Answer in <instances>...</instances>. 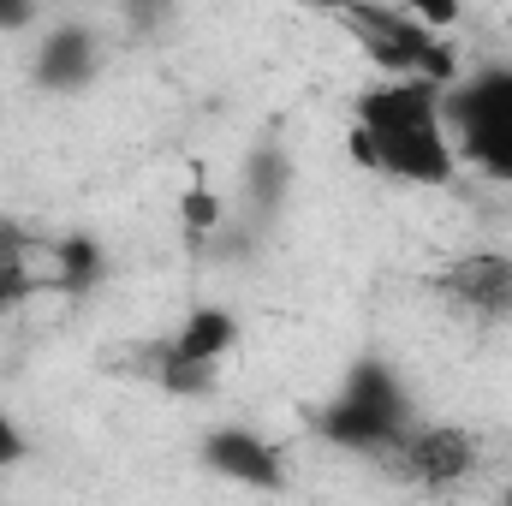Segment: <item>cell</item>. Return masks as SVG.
<instances>
[{
	"mask_svg": "<svg viewBox=\"0 0 512 506\" xmlns=\"http://www.w3.org/2000/svg\"><path fill=\"white\" fill-rule=\"evenodd\" d=\"M358 155L399 185L441 191L459 179V149L447 131V90L423 78H376L352 108Z\"/></svg>",
	"mask_w": 512,
	"mask_h": 506,
	"instance_id": "6da1fadb",
	"label": "cell"
},
{
	"mask_svg": "<svg viewBox=\"0 0 512 506\" xmlns=\"http://www.w3.org/2000/svg\"><path fill=\"white\" fill-rule=\"evenodd\" d=\"M411 423H417L411 393L382 358H358L340 376V387L328 393V405L316 411V435L328 447H346V453H364V459H382Z\"/></svg>",
	"mask_w": 512,
	"mask_h": 506,
	"instance_id": "7a4b0ae2",
	"label": "cell"
},
{
	"mask_svg": "<svg viewBox=\"0 0 512 506\" xmlns=\"http://www.w3.org/2000/svg\"><path fill=\"white\" fill-rule=\"evenodd\" d=\"M340 30L358 36V48L376 60L382 78H423V84H441V90L459 84L453 42L441 30H429L417 18V6H346Z\"/></svg>",
	"mask_w": 512,
	"mask_h": 506,
	"instance_id": "3957f363",
	"label": "cell"
},
{
	"mask_svg": "<svg viewBox=\"0 0 512 506\" xmlns=\"http://www.w3.org/2000/svg\"><path fill=\"white\" fill-rule=\"evenodd\" d=\"M447 131L459 161L512 185V60L483 66L447 90Z\"/></svg>",
	"mask_w": 512,
	"mask_h": 506,
	"instance_id": "277c9868",
	"label": "cell"
},
{
	"mask_svg": "<svg viewBox=\"0 0 512 506\" xmlns=\"http://www.w3.org/2000/svg\"><path fill=\"white\" fill-rule=\"evenodd\" d=\"M382 471L411 495H459L483 471V441L465 423H411L382 453Z\"/></svg>",
	"mask_w": 512,
	"mask_h": 506,
	"instance_id": "5b68a950",
	"label": "cell"
},
{
	"mask_svg": "<svg viewBox=\"0 0 512 506\" xmlns=\"http://www.w3.org/2000/svg\"><path fill=\"white\" fill-rule=\"evenodd\" d=\"M435 298L471 322V328H501L512 322V251H465L435 274Z\"/></svg>",
	"mask_w": 512,
	"mask_h": 506,
	"instance_id": "8992f818",
	"label": "cell"
},
{
	"mask_svg": "<svg viewBox=\"0 0 512 506\" xmlns=\"http://www.w3.org/2000/svg\"><path fill=\"white\" fill-rule=\"evenodd\" d=\"M203 465L209 477L233 483V489H251V495H280L286 489V459L268 435H256L245 423H221L203 435Z\"/></svg>",
	"mask_w": 512,
	"mask_h": 506,
	"instance_id": "52a82bcc",
	"label": "cell"
},
{
	"mask_svg": "<svg viewBox=\"0 0 512 506\" xmlns=\"http://www.w3.org/2000/svg\"><path fill=\"white\" fill-rule=\"evenodd\" d=\"M96 72H102V36H96L84 18H60V24H48V30L36 36V54H30L36 90L72 96V90H84Z\"/></svg>",
	"mask_w": 512,
	"mask_h": 506,
	"instance_id": "ba28073f",
	"label": "cell"
},
{
	"mask_svg": "<svg viewBox=\"0 0 512 506\" xmlns=\"http://www.w3.org/2000/svg\"><path fill=\"white\" fill-rule=\"evenodd\" d=\"M239 346V316L227 304H197L161 346L167 364H185V370H221V358Z\"/></svg>",
	"mask_w": 512,
	"mask_h": 506,
	"instance_id": "9c48e42d",
	"label": "cell"
},
{
	"mask_svg": "<svg viewBox=\"0 0 512 506\" xmlns=\"http://www.w3.org/2000/svg\"><path fill=\"white\" fill-rule=\"evenodd\" d=\"M102 280V245L96 239H60L54 245V280L48 286H60V292H90Z\"/></svg>",
	"mask_w": 512,
	"mask_h": 506,
	"instance_id": "30bf717a",
	"label": "cell"
},
{
	"mask_svg": "<svg viewBox=\"0 0 512 506\" xmlns=\"http://www.w3.org/2000/svg\"><path fill=\"white\" fill-rule=\"evenodd\" d=\"M221 215H227L221 191H209V185L179 191V233H185V239H209V233L221 227Z\"/></svg>",
	"mask_w": 512,
	"mask_h": 506,
	"instance_id": "8fae6325",
	"label": "cell"
},
{
	"mask_svg": "<svg viewBox=\"0 0 512 506\" xmlns=\"http://www.w3.org/2000/svg\"><path fill=\"white\" fill-rule=\"evenodd\" d=\"M24 459H30V435L18 429L12 411H0V471H18Z\"/></svg>",
	"mask_w": 512,
	"mask_h": 506,
	"instance_id": "7c38bea8",
	"label": "cell"
},
{
	"mask_svg": "<svg viewBox=\"0 0 512 506\" xmlns=\"http://www.w3.org/2000/svg\"><path fill=\"white\" fill-rule=\"evenodd\" d=\"M24 24H36L30 6H0V30H24Z\"/></svg>",
	"mask_w": 512,
	"mask_h": 506,
	"instance_id": "4fadbf2b",
	"label": "cell"
},
{
	"mask_svg": "<svg viewBox=\"0 0 512 506\" xmlns=\"http://www.w3.org/2000/svg\"><path fill=\"white\" fill-rule=\"evenodd\" d=\"M501 506H512V483H507V489H501Z\"/></svg>",
	"mask_w": 512,
	"mask_h": 506,
	"instance_id": "5bb4252c",
	"label": "cell"
}]
</instances>
